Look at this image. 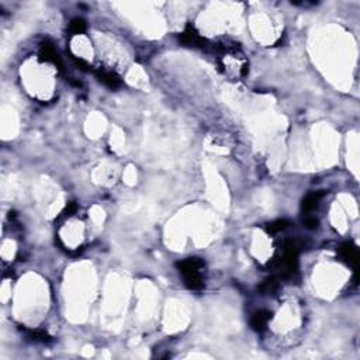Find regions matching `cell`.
I'll return each instance as SVG.
<instances>
[{
	"label": "cell",
	"mask_w": 360,
	"mask_h": 360,
	"mask_svg": "<svg viewBox=\"0 0 360 360\" xmlns=\"http://www.w3.org/2000/svg\"><path fill=\"white\" fill-rule=\"evenodd\" d=\"M179 272L183 276L184 284L186 287L194 291H200L204 287L203 270H204V261L200 258H187L182 262L176 263Z\"/></svg>",
	"instance_id": "1"
},
{
	"label": "cell",
	"mask_w": 360,
	"mask_h": 360,
	"mask_svg": "<svg viewBox=\"0 0 360 360\" xmlns=\"http://www.w3.org/2000/svg\"><path fill=\"white\" fill-rule=\"evenodd\" d=\"M180 42L186 46H191V48H204L205 46V39L197 33L196 28L193 26H187L184 28V31L180 34Z\"/></svg>",
	"instance_id": "2"
},
{
	"label": "cell",
	"mask_w": 360,
	"mask_h": 360,
	"mask_svg": "<svg viewBox=\"0 0 360 360\" xmlns=\"http://www.w3.org/2000/svg\"><path fill=\"white\" fill-rule=\"evenodd\" d=\"M96 76H97V79L101 83H105L110 89H117V87L123 85L120 76L116 72H113V71H107V69L98 68L97 71H96Z\"/></svg>",
	"instance_id": "3"
},
{
	"label": "cell",
	"mask_w": 360,
	"mask_h": 360,
	"mask_svg": "<svg viewBox=\"0 0 360 360\" xmlns=\"http://www.w3.org/2000/svg\"><path fill=\"white\" fill-rule=\"evenodd\" d=\"M339 253H341L342 259H345L352 268L357 269V266H359V252H357V248L354 246L353 243H343L339 249Z\"/></svg>",
	"instance_id": "4"
},
{
	"label": "cell",
	"mask_w": 360,
	"mask_h": 360,
	"mask_svg": "<svg viewBox=\"0 0 360 360\" xmlns=\"http://www.w3.org/2000/svg\"><path fill=\"white\" fill-rule=\"evenodd\" d=\"M270 318H272V313H269L268 310H259L250 317V327L255 331H262L263 328L268 325Z\"/></svg>",
	"instance_id": "5"
},
{
	"label": "cell",
	"mask_w": 360,
	"mask_h": 360,
	"mask_svg": "<svg viewBox=\"0 0 360 360\" xmlns=\"http://www.w3.org/2000/svg\"><path fill=\"white\" fill-rule=\"evenodd\" d=\"M39 58L42 61H46V62H53L54 65H58L59 69H62V62H61V58L58 57V54L55 53L54 46L51 44H42L41 49H39Z\"/></svg>",
	"instance_id": "6"
},
{
	"label": "cell",
	"mask_w": 360,
	"mask_h": 360,
	"mask_svg": "<svg viewBox=\"0 0 360 360\" xmlns=\"http://www.w3.org/2000/svg\"><path fill=\"white\" fill-rule=\"evenodd\" d=\"M322 196H324V191H313L307 194V197L302 200V205L301 209L305 214H310L313 210H315L318 207V204L321 201Z\"/></svg>",
	"instance_id": "7"
},
{
	"label": "cell",
	"mask_w": 360,
	"mask_h": 360,
	"mask_svg": "<svg viewBox=\"0 0 360 360\" xmlns=\"http://www.w3.org/2000/svg\"><path fill=\"white\" fill-rule=\"evenodd\" d=\"M86 31V23L83 19H73L69 24V33L72 35L83 34Z\"/></svg>",
	"instance_id": "8"
},
{
	"label": "cell",
	"mask_w": 360,
	"mask_h": 360,
	"mask_svg": "<svg viewBox=\"0 0 360 360\" xmlns=\"http://www.w3.org/2000/svg\"><path fill=\"white\" fill-rule=\"evenodd\" d=\"M288 225H290V223L286 221V220H277V221L269 224L268 227H266V231H268L269 234H276V232H280L283 229L287 228Z\"/></svg>",
	"instance_id": "9"
},
{
	"label": "cell",
	"mask_w": 360,
	"mask_h": 360,
	"mask_svg": "<svg viewBox=\"0 0 360 360\" xmlns=\"http://www.w3.org/2000/svg\"><path fill=\"white\" fill-rule=\"evenodd\" d=\"M259 290L262 291V294H270V293H273V291L277 290V282H276L275 279H269L259 287Z\"/></svg>",
	"instance_id": "10"
},
{
	"label": "cell",
	"mask_w": 360,
	"mask_h": 360,
	"mask_svg": "<svg viewBox=\"0 0 360 360\" xmlns=\"http://www.w3.org/2000/svg\"><path fill=\"white\" fill-rule=\"evenodd\" d=\"M302 223H304V225H305V227H307L308 229L318 228V225H320V221H318V218H315V217H311L310 214H305V218L302 220Z\"/></svg>",
	"instance_id": "11"
},
{
	"label": "cell",
	"mask_w": 360,
	"mask_h": 360,
	"mask_svg": "<svg viewBox=\"0 0 360 360\" xmlns=\"http://www.w3.org/2000/svg\"><path fill=\"white\" fill-rule=\"evenodd\" d=\"M30 336L31 339L38 342H48L49 341V336L44 332V331H30Z\"/></svg>",
	"instance_id": "12"
}]
</instances>
